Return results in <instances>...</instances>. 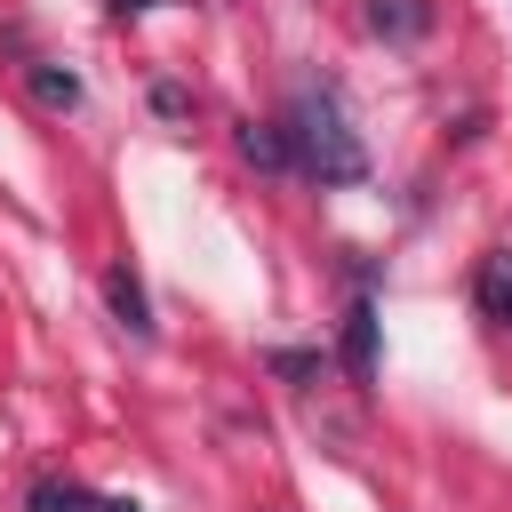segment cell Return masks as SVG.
Wrapping results in <instances>:
<instances>
[{
    "label": "cell",
    "mask_w": 512,
    "mask_h": 512,
    "mask_svg": "<svg viewBox=\"0 0 512 512\" xmlns=\"http://www.w3.org/2000/svg\"><path fill=\"white\" fill-rule=\"evenodd\" d=\"M280 128H288V152H296L304 176H320V184H360V176H368V144L352 136L336 88H304Z\"/></svg>",
    "instance_id": "1"
},
{
    "label": "cell",
    "mask_w": 512,
    "mask_h": 512,
    "mask_svg": "<svg viewBox=\"0 0 512 512\" xmlns=\"http://www.w3.org/2000/svg\"><path fill=\"white\" fill-rule=\"evenodd\" d=\"M472 304H480V320L512 328V248H488V256H480V272H472Z\"/></svg>",
    "instance_id": "2"
},
{
    "label": "cell",
    "mask_w": 512,
    "mask_h": 512,
    "mask_svg": "<svg viewBox=\"0 0 512 512\" xmlns=\"http://www.w3.org/2000/svg\"><path fill=\"white\" fill-rule=\"evenodd\" d=\"M232 152H240L248 168H272V176H280V168H296L288 128H272V120H240V128H232Z\"/></svg>",
    "instance_id": "3"
},
{
    "label": "cell",
    "mask_w": 512,
    "mask_h": 512,
    "mask_svg": "<svg viewBox=\"0 0 512 512\" xmlns=\"http://www.w3.org/2000/svg\"><path fill=\"white\" fill-rule=\"evenodd\" d=\"M344 368H352V384H360V392L376 384V304H368V296L344 312Z\"/></svg>",
    "instance_id": "4"
},
{
    "label": "cell",
    "mask_w": 512,
    "mask_h": 512,
    "mask_svg": "<svg viewBox=\"0 0 512 512\" xmlns=\"http://www.w3.org/2000/svg\"><path fill=\"white\" fill-rule=\"evenodd\" d=\"M104 304H112V320H120L128 336H152V304H144V280H136L128 264L104 272Z\"/></svg>",
    "instance_id": "5"
},
{
    "label": "cell",
    "mask_w": 512,
    "mask_h": 512,
    "mask_svg": "<svg viewBox=\"0 0 512 512\" xmlns=\"http://www.w3.org/2000/svg\"><path fill=\"white\" fill-rule=\"evenodd\" d=\"M24 88L48 112H80V72H64V64H24Z\"/></svg>",
    "instance_id": "6"
},
{
    "label": "cell",
    "mask_w": 512,
    "mask_h": 512,
    "mask_svg": "<svg viewBox=\"0 0 512 512\" xmlns=\"http://www.w3.org/2000/svg\"><path fill=\"white\" fill-rule=\"evenodd\" d=\"M368 24H376V32H392V40H416L432 16H424V0H368Z\"/></svg>",
    "instance_id": "7"
},
{
    "label": "cell",
    "mask_w": 512,
    "mask_h": 512,
    "mask_svg": "<svg viewBox=\"0 0 512 512\" xmlns=\"http://www.w3.org/2000/svg\"><path fill=\"white\" fill-rule=\"evenodd\" d=\"M88 504H96V496L72 488V480H40V488H32V512H88Z\"/></svg>",
    "instance_id": "8"
},
{
    "label": "cell",
    "mask_w": 512,
    "mask_h": 512,
    "mask_svg": "<svg viewBox=\"0 0 512 512\" xmlns=\"http://www.w3.org/2000/svg\"><path fill=\"white\" fill-rule=\"evenodd\" d=\"M152 112H160V120H184V112H192V96H184L176 80H160V88H152Z\"/></svg>",
    "instance_id": "9"
},
{
    "label": "cell",
    "mask_w": 512,
    "mask_h": 512,
    "mask_svg": "<svg viewBox=\"0 0 512 512\" xmlns=\"http://www.w3.org/2000/svg\"><path fill=\"white\" fill-rule=\"evenodd\" d=\"M272 376H320V352H272Z\"/></svg>",
    "instance_id": "10"
},
{
    "label": "cell",
    "mask_w": 512,
    "mask_h": 512,
    "mask_svg": "<svg viewBox=\"0 0 512 512\" xmlns=\"http://www.w3.org/2000/svg\"><path fill=\"white\" fill-rule=\"evenodd\" d=\"M96 512H136V496H104V504H96Z\"/></svg>",
    "instance_id": "11"
}]
</instances>
